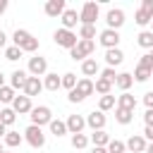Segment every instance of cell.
I'll return each mask as SVG.
<instances>
[{"label": "cell", "mask_w": 153, "mask_h": 153, "mask_svg": "<svg viewBox=\"0 0 153 153\" xmlns=\"http://www.w3.org/2000/svg\"><path fill=\"white\" fill-rule=\"evenodd\" d=\"M12 45H17L22 53H36L38 50V38L31 33V31H26V29H17L14 33H12Z\"/></svg>", "instance_id": "6da1fadb"}, {"label": "cell", "mask_w": 153, "mask_h": 153, "mask_svg": "<svg viewBox=\"0 0 153 153\" xmlns=\"http://www.w3.org/2000/svg\"><path fill=\"white\" fill-rule=\"evenodd\" d=\"M24 141L31 146V148H43L45 146V134H43V127H36V124H29L24 129Z\"/></svg>", "instance_id": "7a4b0ae2"}, {"label": "cell", "mask_w": 153, "mask_h": 153, "mask_svg": "<svg viewBox=\"0 0 153 153\" xmlns=\"http://www.w3.org/2000/svg\"><path fill=\"white\" fill-rule=\"evenodd\" d=\"M98 14H100V7H98V2H84V5H81V10H79V24L96 26V22H98Z\"/></svg>", "instance_id": "3957f363"}, {"label": "cell", "mask_w": 153, "mask_h": 153, "mask_svg": "<svg viewBox=\"0 0 153 153\" xmlns=\"http://www.w3.org/2000/svg\"><path fill=\"white\" fill-rule=\"evenodd\" d=\"M53 41H55L60 48H67V50H72V48L79 43V36H76L74 31H67V29H57V31L53 33Z\"/></svg>", "instance_id": "277c9868"}, {"label": "cell", "mask_w": 153, "mask_h": 153, "mask_svg": "<svg viewBox=\"0 0 153 153\" xmlns=\"http://www.w3.org/2000/svg\"><path fill=\"white\" fill-rule=\"evenodd\" d=\"M93 50H96V41H79V43L69 50V57H72V60H79V62H84L88 55H93Z\"/></svg>", "instance_id": "5b68a950"}, {"label": "cell", "mask_w": 153, "mask_h": 153, "mask_svg": "<svg viewBox=\"0 0 153 153\" xmlns=\"http://www.w3.org/2000/svg\"><path fill=\"white\" fill-rule=\"evenodd\" d=\"M29 117H31V124L43 127V124H50V120H53V110H50L48 105H36V108L29 112Z\"/></svg>", "instance_id": "8992f818"}, {"label": "cell", "mask_w": 153, "mask_h": 153, "mask_svg": "<svg viewBox=\"0 0 153 153\" xmlns=\"http://www.w3.org/2000/svg\"><path fill=\"white\" fill-rule=\"evenodd\" d=\"M26 72H29V76H45L48 74V60L45 57H41V55H33V57H29V67H26Z\"/></svg>", "instance_id": "52a82bcc"}, {"label": "cell", "mask_w": 153, "mask_h": 153, "mask_svg": "<svg viewBox=\"0 0 153 153\" xmlns=\"http://www.w3.org/2000/svg\"><path fill=\"white\" fill-rule=\"evenodd\" d=\"M105 29H112V31H120L122 29V24H124V10H120V7H110L108 10V14H105Z\"/></svg>", "instance_id": "ba28073f"}, {"label": "cell", "mask_w": 153, "mask_h": 153, "mask_svg": "<svg viewBox=\"0 0 153 153\" xmlns=\"http://www.w3.org/2000/svg\"><path fill=\"white\" fill-rule=\"evenodd\" d=\"M98 43L110 50V48H120V31H112V29H103L98 33Z\"/></svg>", "instance_id": "9c48e42d"}, {"label": "cell", "mask_w": 153, "mask_h": 153, "mask_svg": "<svg viewBox=\"0 0 153 153\" xmlns=\"http://www.w3.org/2000/svg\"><path fill=\"white\" fill-rule=\"evenodd\" d=\"M105 112H100V110H93V112H88L86 115V127H91L93 131H100V129H105Z\"/></svg>", "instance_id": "30bf717a"}, {"label": "cell", "mask_w": 153, "mask_h": 153, "mask_svg": "<svg viewBox=\"0 0 153 153\" xmlns=\"http://www.w3.org/2000/svg\"><path fill=\"white\" fill-rule=\"evenodd\" d=\"M65 124H67V131H69V134H84L86 117H84V115H69V117L65 120Z\"/></svg>", "instance_id": "8fae6325"}, {"label": "cell", "mask_w": 153, "mask_h": 153, "mask_svg": "<svg viewBox=\"0 0 153 153\" xmlns=\"http://www.w3.org/2000/svg\"><path fill=\"white\" fill-rule=\"evenodd\" d=\"M124 146H127V151H131V153H143L146 146H148V141H146L141 134H131V136L124 141Z\"/></svg>", "instance_id": "7c38bea8"}, {"label": "cell", "mask_w": 153, "mask_h": 153, "mask_svg": "<svg viewBox=\"0 0 153 153\" xmlns=\"http://www.w3.org/2000/svg\"><path fill=\"white\" fill-rule=\"evenodd\" d=\"M12 110H14L17 115H29V112L33 110V103H31V98H26V96H17V98L12 100Z\"/></svg>", "instance_id": "4fadbf2b"}, {"label": "cell", "mask_w": 153, "mask_h": 153, "mask_svg": "<svg viewBox=\"0 0 153 153\" xmlns=\"http://www.w3.org/2000/svg\"><path fill=\"white\" fill-rule=\"evenodd\" d=\"M60 22H62V29H67V31H72L76 24H79V12L76 10H72V7H67L65 12H62V17H60Z\"/></svg>", "instance_id": "5bb4252c"}, {"label": "cell", "mask_w": 153, "mask_h": 153, "mask_svg": "<svg viewBox=\"0 0 153 153\" xmlns=\"http://www.w3.org/2000/svg\"><path fill=\"white\" fill-rule=\"evenodd\" d=\"M41 91H43V81H41L38 76H29L26 84H24V96H26V98H33V96H38Z\"/></svg>", "instance_id": "9a60e30c"}, {"label": "cell", "mask_w": 153, "mask_h": 153, "mask_svg": "<svg viewBox=\"0 0 153 153\" xmlns=\"http://www.w3.org/2000/svg\"><path fill=\"white\" fill-rule=\"evenodd\" d=\"M67 10V5H65V0H48L45 2V7H43V12L48 14V17H62V12Z\"/></svg>", "instance_id": "2e32d148"}, {"label": "cell", "mask_w": 153, "mask_h": 153, "mask_svg": "<svg viewBox=\"0 0 153 153\" xmlns=\"http://www.w3.org/2000/svg\"><path fill=\"white\" fill-rule=\"evenodd\" d=\"M26 79H29V72H24V69H14V72L10 74V86H12L14 91H24Z\"/></svg>", "instance_id": "e0dca14e"}, {"label": "cell", "mask_w": 153, "mask_h": 153, "mask_svg": "<svg viewBox=\"0 0 153 153\" xmlns=\"http://www.w3.org/2000/svg\"><path fill=\"white\" fill-rule=\"evenodd\" d=\"M124 62V53L120 50V48H110V50H105V65L108 67H117V65H122Z\"/></svg>", "instance_id": "ac0fdd59"}, {"label": "cell", "mask_w": 153, "mask_h": 153, "mask_svg": "<svg viewBox=\"0 0 153 153\" xmlns=\"http://www.w3.org/2000/svg\"><path fill=\"white\" fill-rule=\"evenodd\" d=\"M115 100H117V105H115V108H122V110H131V112L136 110V98H134V96H131L129 91L120 93V96H117Z\"/></svg>", "instance_id": "d6986e66"}, {"label": "cell", "mask_w": 153, "mask_h": 153, "mask_svg": "<svg viewBox=\"0 0 153 153\" xmlns=\"http://www.w3.org/2000/svg\"><path fill=\"white\" fill-rule=\"evenodd\" d=\"M81 74H84L86 79H91V76H96V74H100V67H98L96 57H86V60L81 62Z\"/></svg>", "instance_id": "ffe728a7"}, {"label": "cell", "mask_w": 153, "mask_h": 153, "mask_svg": "<svg viewBox=\"0 0 153 153\" xmlns=\"http://www.w3.org/2000/svg\"><path fill=\"white\" fill-rule=\"evenodd\" d=\"M131 84H134V76H131L129 72H120V74H117V79H115V86H117L122 93H124V91H129V88H131Z\"/></svg>", "instance_id": "44dd1931"}, {"label": "cell", "mask_w": 153, "mask_h": 153, "mask_svg": "<svg viewBox=\"0 0 153 153\" xmlns=\"http://www.w3.org/2000/svg\"><path fill=\"white\" fill-rule=\"evenodd\" d=\"M43 88H45V91H57V88H62L60 76H57L55 72H48V74L43 76Z\"/></svg>", "instance_id": "7402d4cb"}, {"label": "cell", "mask_w": 153, "mask_h": 153, "mask_svg": "<svg viewBox=\"0 0 153 153\" xmlns=\"http://www.w3.org/2000/svg\"><path fill=\"white\" fill-rule=\"evenodd\" d=\"M74 88H76L84 98H86V96H91V93H96V91H93V79H86V76L76 79V86H74Z\"/></svg>", "instance_id": "603a6c76"}, {"label": "cell", "mask_w": 153, "mask_h": 153, "mask_svg": "<svg viewBox=\"0 0 153 153\" xmlns=\"http://www.w3.org/2000/svg\"><path fill=\"white\" fill-rule=\"evenodd\" d=\"M88 143L108 148V143H110V136H108V131H105V129H100V131H93V134L88 136Z\"/></svg>", "instance_id": "cb8c5ba5"}, {"label": "cell", "mask_w": 153, "mask_h": 153, "mask_svg": "<svg viewBox=\"0 0 153 153\" xmlns=\"http://www.w3.org/2000/svg\"><path fill=\"white\" fill-rule=\"evenodd\" d=\"M22 141H24V136H22L19 131H10V129H7L5 139H2V143H5L7 148H17V146H22Z\"/></svg>", "instance_id": "d4e9b609"}, {"label": "cell", "mask_w": 153, "mask_h": 153, "mask_svg": "<svg viewBox=\"0 0 153 153\" xmlns=\"http://www.w3.org/2000/svg\"><path fill=\"white\" fill-rule=\"evenodd\" d=\"M48 127H50V134H55L57 139H60V136H65V134H69V131H67V124H65V120H55V117H53Z\"/></svg>", "instance_id": "484cf974"}, {"label": "cell", "mask_w": 153, "mask_h": 153, "mask_svg": "<svg viewBox=\"0 0 153 153\" xmlns=\"http://www.w3.org/2000/svg\"><path fill=\"white\" fill-rule=\"evenodd\" d=\"M134 81H139V84H143V81H148L151 76H153V69H148V67H141V65H136V69H134Z\"/></svg>", "instance_id": "4316f807"}, {"label": "cell", "mask_w": 153, "mask_h": 153, "mask_svg": "<svg viewBox=\"0 0 153 153\" xmlns=\"http://www.w3.org/2000/svg\"><path fill=\"white\" fill-rule=\"evenodd\" d=\"M136 43H139L141 48L151 50V48H153V33H151V29H143V31L136 36Z\"/></svg>", "instance_id": "83f0119b"}, {"label": "cell", "mask_w": 153, "mask_h": 153, "mask_svg": "<svg viewBox=\"0 0 153 153\" xmlns=\"http://www.w3.org/2000/svg\"><path fill=\"white\" fill-rule=\"evenodd\" d=\"M93 91H96V93H100V96H110V91H112V84L98 76V79L93 81Z\"/></svg>", "instance_id": "f1b7e54d"}, {"label": "cell", "mask_w": 153, "mask_h": 153, "mask_svg": "<svg viewBox=\"0 0 153 153\" xmlns=\"http://www.w3.org/2000/svg\"><path fill=\"white\" fill-rule=\"evenodd\" d=\"M96 38V26L79 24V41H93Z\"/></svg>", "instance_id": "f546056e"}, {"label": "cell", "mask_w": 153, "mask_h": 153, "mask_svg": "<svg viewBox=\"0 0 153 153\" xmlns=\"http://www.w3.org/2000/svg\"><path fill=\"white\" fill-rule=\"evenodd\" d=\"M115 105H117V100H115V96H100V100H98V110H100V112H108V110H115Z\"/></svg>", "instance_id": "4dcf8cb0"}, {"label": "cell", "mask_w": 153, "mask_h": 153, "mask_svg": "<svg viewBox=\"0 0 153 153\" xmlns=\"http://www.w3.org/2000/svg\"><path fill=\"white\" fill-rule=\"evenodd\" d=\"M14 120H17V112H14L12 108H0V122H2L5 127L14 124Z\"/></svg>", "instance_id": "1f68e13d"}, {"label": "cell", "mask_w": 153, "mask_h": 153, "mask_svg": "<svg viewBox=\"0 0 153 153\" xmlns=\"http://www.w3.org/2000/svg\"><path fill=\"white\" fill-rule=\"evenodd\" d=\"M60 84H62V88H67V93L76 86V74H72V72H65L62 76H60Z\"/></svg>", "instance_id": "d6a6232c"}, {"label": "cell", "mask_w": 153, "mask_h": 153, "mask_svg": "<svg viewBox=\"0 0 153 153\" xmlns=\"http://www.w3.org/2000/svg\"><path fill=\"white\" fill-rule=\"evenodd\" d=\"M115 120H117L120 124H129V122L134 120V112H131V110H122V108H115Z\"/></svg>", "instance_id": "836d02e7"}, {"label": "cell", "mask_w": 153, "mask_h": 153, "mask_svg": "<svg viewBox=\"0 0 153 153\" xmlns=\"http://www.w3.org/2000/svg\"><path fill=\"white\" fill-rule=\"evenodd\" d=\"M14 98H17V93H14V88L5 84V86L0 88V103H10V105H12V100H14Z\"/></svg>", "instance_id": "e575fe53"}, {"label": "cell", "mask_w": 153, "mask_h": 153, "mask_svg": "<svg viewBox=\"0 0 153 153\" xmlns=\"http://www.w3.org/2000/svg\"><path fill=\"white\" fill-rule=\"evenodd\" d=\"M134 19H136V24H139L141 29H143V26H148V24L153 22V17H151V14H146V12L141 10V7H139V10L134 12Z\"/></svg>", "instance_id": "d590c367"}, {"label": "cell", "mask_w": 153, "mask_h": 153, "mask_svg": "<svg viewBox=\"0 0 153 153\" xmlns=\"http://www.w3.org/2000/svg\"><path fill=\"white\" fill-rule=\"evenodd\" d=\"M86 146H88V136H86V134H72V148L81 151V148H86Z\"/></svg>", "instance_id": "8d00e7d4"}, {"label": "cell", "mask_w": 153, "mask_h": 153, "mask_svg": "<svg viewBox=\"0 0 153 153\" xmlns=\"http://www.w3.org/2000/svg\"><path fill=\"white\" fill-rule=\"evenodd\" d=\"M22 55H24V53H22L17 45H7V48H5V60H10V62H17Z\"/></svg>", "instance_id": "74e56055"}, {"label": "cell", "mask_w": 153, "mask_h": 153, "mask_svg": "<svg viewBox=\"0 0 153 153\" xmlns=\"http://www.w3.org/2000/svg\"><path fill=\"white\" fill-rule=\"evenodd\" d=\"M124 151H127L124 141H120V139H110V143H108V153H124Z\"/></svg>", "instance_id": "f35d334b"}, {"label": "cell", "mask_w": 153, "mask_h": 153, "mask_svg": "<svg viewBox=\"0 0 153 153\" xmlns=\"http://www.w3.org/2000/svg\"><path fill=\"white\" fill-rule=\"evenodd\" d=\"M100 79H105V81H110V84L115 86V79H117V72H115L112 67H105V69H100Z\"/></svg>", "instance_id": "ab89813d"}, {"label": "cell", "mask_w": 153, "mask_h": 153, "mask_svg": "<svg viewBox=\"0 0 153 153\" xmlns=\"http://www.w3.org/2000/svg\"><path fill=\"white\" fill-rule=\"evenodd\" d=\"M67 100H69V103H81V100H84V96H81L76 88H72V91L67 93Z\"/></svg>", "instance_id": "60d3db41"}, {"label": "cell", "mask_w": 153, "mask_h": 153, "mask_svg": "<svg viewBox=\"0 0 153 153\" xmlns=\"http://www.w3.org/2000/svg\"><path fill=\"white\" fill-rule=\"evenodd\" d=\"M143 105H146V110H153V91L143 93Z\"/></svg>", "instance_id": "b9f144b4"}, {"label": "cell", "mask_w": 153, "mask_h": 153, "mask_svg": "<svg viewBox=\"0 0 153 153\" xmlns=\"http://www.w3.org/2000/svg\"><path fill=\"white\" fill-rule=\"evenodd\" d=\"M139 65H141V67H148V69H153V60H151V55H148V53H146V55H141Z\"/></svg>", "instance_id": "7bdbcfd3"}, {"label": "cell", "mask_w": 153, "mask_h": 153, "mask_svg": "<svg viewBox=\"0 0 153 153\" xmlns=\"http://www.w3.org/2000/svg\"><path fill=\"white\" fill-rule=\"evenodd\" d=\"M141 10H143L146 14L153 17V0H143V2H141Z\"/></svg>", "instance_id": "ee69618b"}, {"label": "cell", "mask_w": 153, "mask_h": 153, "mask_svg": "<svg viewBox=\"0 0 153 153\" xmlns=\"http://www.w3.org/2000/svg\"><path fill=\"white\" fill-rule=\"evenodd\" d=\"M141 136H143L148 143H153V124H148V127L143 129V134H141Z\"/></svg>", "instance_id": "f6af8a7d"}, {"label": "cell", "mask_w": 153, "mask_h": 153, "mask_svg": "<svg viewBox=\"0 0 153 153\" xmlns=\"http://www.w3.org/2000/svg\"><path fill=\"white\" fill-rule=\"evenodd\" d=\"M143 122H146V127L153 124V110H146V112H143Z\"/></svg>", "instance_id": "bcb514c9"}, {"label": "cell", "mask_w": 153, "mask_h": 153, "mask_svg": "<svg viewBox=\"0 0 153 153\" xmlns=\"http://www.w3.org/2000/svg\"><path fill=\"white\" fill-rule=\"evenodd\" d=\"M0 48H7V36H5V31H0Z\"/></svg>", "instance_id": "7dc6e473"}, {"label": "cell", "mask_w": 153, "mask_h": 153, "mask_svg": "<svg viewBox=\"0 0 153 153\" xmlns=\"http://www.w3.org/2000/svg\"><path fill=\"white\" fill-rule=\"evenodd\" d=\"M91 153H108V148H103V146H93Z\"/></svg>", "instance_id": "c3c4849f"}, {"label": "cell", "mask_w": 153, "mask_h": 153, "mask_svg": "<svg viewBox=\"0 0 153 153\" xmlns=\"http://www.w3.org/2000/svg\"><path fill=\"white\" fill-rule=\"evenodd\" d=\"M7 12V0H0V17Z\"/></svg>", "instance_id": "681fc988"}, {"label": "cell", "mask_w": 153, "mask_h": 153, "mask_svg": "<svg viewBox=\"0 0 153 153\" xmlns=\"http://www.w3.org/2000/svg\"><path fill=\"white\" fill-rule=\"evenodd\" d=\"M5 134H7V127L0 122V139H5Z\"/></svg>", "instance_id": "f907efd6"}, {"label": "cell", "mask_w": 153, "mask_h": 153, "mask_svg": "<svg viewBox=\"0 0 153 153\" xmlns=\"http://www.w3.org/2000/svg\"><path fill=\"white\" fill-rule=\"evenodd\" d=\"M2 86H5V74L0 72V88H2Z\"/></svg>", "instance_id": "816d5d0a"}, {"label": "cell", "mask_w": 153, "mask_h": 153, "mask_svg": "<svg viewBox=\"0 0 153 153\" xmlns=\"http://www.w3.org/2000/svg\"><path fill=\"white\" fill-rule=\"evenodd\" d=\"M143 153H153V143H148V146H146V151H143Z\"/></svg>", "instance_id": "f5cc1de1"}, {"label": "cell", "mask_w": 153, "mask_h": 153, "mask_svg": "<svg viewBox=\"0 0 153 153\" xmlns=\"http://www.w3.org/2000/svg\"><path fill=\"white\" fill-rule=\"evenodd\" d=\"M0 153H5V143L2 141H0Z\"/></svg>", "instance_id": "db71d44e"}, {"label": "cell", "mask_w": 153, "mask_h": 153, "mask_svg": "<svg viewBox=\"0 0 153 153\" xmlns=\"http://www.w3.org/2000/svg\"><path fill=\"white\" fill-rule=\"evenodd\" d=\"M148 55H151V60H153V48H151V50H148Z\"/></svg>", "instance_id": "11a10c76"}, {"label": "cell", "mask_w": 153, "mask_h": 153, "mask_svg": "<svg viewBox=\"0 0 153 153\" xmlns=\"http://www.w3.org/2000/svg\"><path fill=\"white\" fill-rule=\"evenodd\" d=\"M151 33H153V22H151Z\"/></svg>", "instance_id": "9f6ffc18"}, {"label": "cell", "mask_w": 153, "mask_h": 153, "mask_svg": "<svg viewBox=\"0 0 153 153\" xmlns=\"http://www.w3.org/2000/svg\"><path fill=\"white\" fill-rule=\"evenodd\" d=\"M5 153H10V151H5Z\"/></svg>", "instance_id": "6f0895ef"}]
</instances>
